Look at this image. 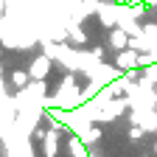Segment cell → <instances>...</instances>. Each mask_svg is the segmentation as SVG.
<instances>
[{"mask_svg": "<svg viewBox=\"0 0 157 157\" xmlns=\"http://www.w3.org/2000/svg\"><path fill=\"white\" fill-rule=\"evenodd\" d=\"M51 62H53V59L48 56V53H42V56H36L34 59V65H31V78H36V82H45V76L51 73Z\"/></svg>", "mask_w": 157, "mask_h": 157, "instance_id": "obj_1", "label": "cell"}, {"mask_svg": "<svg viewBox=\"0 0 157 157\" xmlns=\"http://www.w3.org/2000/svg\"><path fill=\"white\" fill-rule=\"evenodd\" d=\"M115 65H118V67H124V70H135V67H140V53H137V51H132V48L118 51Z\"/></svg>", "mask_w": 157, "mask_h": 157, "instance_id": "obj_2", "label": "cell"}, {"mask_svg": "<svg viewBox=\"0 0 157 157\" xmlns=\"http://www.w3.org/2000/svg\"><path fill=\"white\" fill-rule=\"evenodd\" d=\"M129 42H132V36H129L124 28H115V31L109 34V48H112V51H126Z\"/></svg>", "mask_w": 157, "mask_h": 157, "instance_id": "obj_3", "label": "cell"}, {"mask_svg": "<svg viewBox=\"0 0 157 157\" xmlns=\"http://www.w3.org/2000/svg\"><path fill=\"white\" fill-rule=\"evenodd\" d=\"M56 151H59V135L56 129H51L45 135V157H56Z\"/></svg>", "mask_w": 157, "mask_h": 157, "instance_id": "obj_4", "label": "cell"}, {"mask_svg": "<svg viewBox=\"0 0 157 157\" xmlns=\"http://www.w3.org/2000/svg\"><path fill=\"white\" fill-rule=\"evenodd\" d=\"M137 126H143L146 132H157V109L154 112H140V124H137Z\"/></svg>", "mask_w": 157, "mask_h": 157, "instance_id": "obj_5", "label": "cell"}, {"mask_svg": "<svg viewBox=\"0 0 157 157\" xmlns=\"http://www.w3.org/2000/svg\"><path fill=\"white\" fill-rule=\"evenodd\" d=\"M70 154H73V157H87L84 140H78V137H70Z\"/></svg>", "mask_w": 157, "mask_h": 157, "instance_id": "obj_6", "label": "cell"}, {"mask_svg": "<svg viewBox=\"0 0 157 157\" xmlns=\"http://www.w3.org/2000/svg\"><path fill=\"white\" fill-rule=\"evenodd\" d=\"M67 34H70V39H73V42H78V45H82L84 39H87V34H84L82 28H76V23H67Z\"/></svg>", "mask_w": 157, "mask_h": 157, "instance_id": "obj_7", "label": "cell"}, {"mask_svg": "<svg viewBox=\"0 0 157 157\" xmlns=\"http://www.w3.org/2000/svg\"><path fill=\"white\" fill-rule=\"evenodd\" d=\"M28 76H31V73H25V70H14V73H11V82H14L20 90H25V84H28Z\"/></svg>", "mask_w": 157, "mask_h": 157, "instance_id": "obj_8", "label": "cell"}, {"mask_svg": "<svg viewBox=\"0 0 157 157\" xmlns=\"http://www.w3.org/2000/svg\"><path fill=\"white\" fill-rule=\"evenodd\" d=\"M78 137H82L84 143H93V140H98V137H101V132H98V126H90L87 132H82Z\"/></svg>", "mask_w": 157, "mask_h": 157, "instance_id": "obj_9", "label": "cell"}, {"mask_svg": "<svg viewBox=\"0 0 157 157\" xmlns=\"http://www.w3.org/2000/svg\"><path fill=\"white\" fill-rule=\"evenodd\" d=\"M143 132H146L143 126H132V129H129V140H135V143L143 140Z\"/></svg>", "mask_w": 157, "mask_h": 157, "instance_id": "obj_10", "label": "cell"}, {"mask_svg": "<svg viewBox=\"0 0 157 157\" xmlns=\"http://www.w3.org/2000/svg\"><path fill=\"white\" fill-rule=\"evenodd\" d=\"M154 90H157V84H154ZM154 95H157V93H154Z\"/></svg>", "mask_w": 157, "mask_h": 157, "instance_id": "obj_11", "label": "cell"}, {"mask_svg": "<svg viewBox=\"0 0 157 157\" xmlns=\"http://www.w3.org/2000/svg\"><path fill=\"white\" fill-rule=\"evenodd\" d=\"M154 151H157V146H154Z\"/></svg>", "mask_w": 157, "mask_h": 157, "instance_id": "obj_12", "label": "cell"}]
</instances>
